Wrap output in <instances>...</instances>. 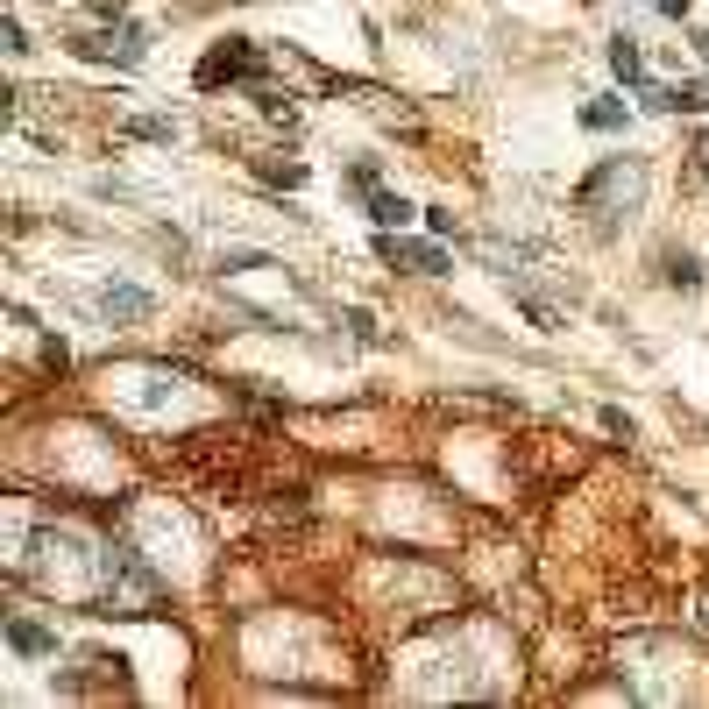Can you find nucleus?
Instances as JSON below:
<instances>
[{"label":"nucleus","instance_id":"obj_4","mask_svg":"<svg viewBox=\"0 0 709 709\" xmlns=\"http://www.w3.org/2000/svg\"><path fill=\"white\" fill-rule=\"evenodd\" d=\"M100 312H107V320H121V327H142L149 312H156V298H149L142 284H107V291H100Z\"/></svg>","mask_w":709,"mask_h":709},{"label":"nucleus","instance_id":"obj_17","mask_svg":"<svg viewBox=\"0 0 709 709\" xmlns=\"http://www.w3.org/2000/svg\"><path fill=\"white\" fill-rule=\"evenodd\" d=\"M653 8H660L667 22H681V15H688V0H653Z\"/></svg>","mask_w":709,"mask_h":709},{"label":"nucleus","instance_id":"obj_5","mask_svg":"<svg viewBox=\"0 0 709 709\" xmlns=\"http://www.w3.org/2000/svg\"><path fill=\"white\" fill-rule=\"evenodd\" d=\"M8 646H15L22 660H50V653H57V632H50V624H36V617H8Z\"/></svg>","mask_w":709,"mask_h":709},{"label":"nucleus","instance_id":"obj_12","mask_svg":"<svg viewBox=\"0 0 709 709\" xmlns=\"http://www.w3.org/2000/svg\"><path fill=\"white\" fill-rule=\"evenodd\" d=\"M263 185H284V192H298V185H305V164H263Z\"/></svg>","mask_w":709,"mask_h":709},{"label":"nucleus","instance_id":"obj_18","mask_svg":"<svg viewBox=\"0 0 709 709\" xmlns=\"http://www.w3.org/2000/svg\"><path fill=\"white\" fill-rule=\"evenodd\" d=\"M128 8V0H93V15H121Z\"/></svg>","mask_w":709,"mask_h":709},{"label":"nucleus","instance_id":"obj_8","mask_svg":"<svg viewBox=\"0 0 709 709\" xmlns=\"http://www.w3.org/2000/svg\"><path fill=\"white\" fill-rule=\"evenodd\" d=\"M660 277H667V284H674V291H695V284H702V263H695V256H688V249H674V256H667V263H660Z\"/></svg>","mask_w":709,"mask_h":709},{"label":"nucleus","instance_id":"obj_1","mask_svg":"<svg viewBox=\"0 0 709 709\" xmlns=\"http://www.w3.org/2000/svg\"><path fill=\"white\" fill-rule=\"evenodd\" d=\"M234 78H263V57H256L242 36H227L220 50L199 57V86H234Z\"/></svg>","mask_w":709,"mask_h":709},{"label":"nucleus","instance_id":"obj_3","mask_svg":"<svg viewBox=\"0 0 709 709\" xmlns=\"http://www.w3.org/2000/svg\"><path fill=\"white\" fill-rule=\"evenodd\" d=\"M376 256L383 263H405V270H419V277H447V249L440 242H405V234H376Z\"/></svg>","mask_w":709,"mask_h":709},{"label":"nucleus","instance_id":"obj_16","mask_svg":"<svg viewBox=\"0 0 709 709\" xmlns=\"http://www.w3.org/2000/svg\"><path fill=\"white\" fill-rule=\"evenodd\" d=\"M348 192H362V199H369V192H376V164H355V171H348Z\"/></svg>","mask_w":709,"mask_h":709},{"label":"nucleus","instance_id":"obj_10","mask_svg":"<svg viewBox=\"0 0 709 709\" xmlns=\"http://www.w3.org/2000/svg\"><path fill=\"white\" fill-rule=\"evenodd\" d=\"M582 128H596V135L624 128V100H589V107H582Z\"/></svg>","mask_w":709,"mask_h":709},{"label":"nucleus","instance_id":"obj_19","mask_svg":"<svg viewBox=\"0 0 709 709\" xmlns=\"http://www.w3.org/2000/svg\"><path fill=\"white\" fill-rule=\"evenodd\" d=\"M695 50H702V57H709V29H695Z\"/></svg>","mask_w":709,"mask_h":709},{"label":"nucleus","instance_id":"obj_6","mask_svg":"<svg viewBox=\"0 0 709 709\" xmlns=\"http://www.w3.org/2000/svg\"><path fill=\"white\" fill-rule=\"evenodd\" d=\"M610 71L624 78V86H646V50H639V36H610Z\"/></svg>","mask_w":709,"mask_h":709},{"label":"nucleus","instance_id":"obj_15","mask_svg":"<svg viewBox=\"0 0 709 709\" xmlns=\"http://www.w3.org/2000/svg\"><path fill=\"white\" fill-rule=\"evenodd\" d=\"M270 256H256V249H234V256H220V270H263Z\"/></svg>","mask_w":709,"mask_h":709},{"label":"nucleus","instance_id":"obj_9","mask_svg":"<svg viewBox=\"0 0 709 709\" xmlns=\"http://www.w3.org/2000/svg\"><path fill=\"white\" fill-rule=\"evenodd\" d=\"M256 107H263V121H298V107H291V93H277V86H263V78H256Z\"/></svg>","mask_w":709,"mask_h":709},{"label":"nucleus","instance_id":"obj_14","mask_svg":"<svg viewBox=\"0 0 709 709\" xmlns=\"http://www.w3.org/2000/svg\"><path fill=\"white\" fill-rule=\"evenodd\" d=\"M0 50H8V57H22V50H29V36H22V22H0Z\"/></svg>","mask_w":709,"mask_h":709},{"label":"nucleus","instance_id":"obj_11","mask_svg":"<svg viewBox=\"0 0 709 709\" xmlns=\"http://www.w3.org/2000/svg\"><path fill=\"white\" fill-rule=\"evenodd\" d=\"M348 327H355V341H362V348H383V327H376V312L348 305Z\"/></svg>","mask_w":709,"mask_h":709},{"label":"nucleus","instance_id":"obj_2","mask_svg":"<svg viewBox=\"0 0 709 709\" xmlns=\"http://www.w3.org/2000/svg\"><path fill=\"white\" fill-rule=\"evenodd\" d=\"M71 50H78V57H93V64H107V57H114V64H121V71H135V64H142V57H149V36H142V29H135V22H121V29H114V36H78V43H71Z\"/></svg>","mask_w":709,"mask_h":709},{"label":"nucleus","instance_id":"obj_13","mask_svg":"<svg viewBox=\"0 0 709 709\" xmlns=\"http://www.w3.org/2000/svg\"><path fill=\"white\" fill-rule=\"evenodd\" d=\"M128 135H135V142H171V121H156V114H142V121H128Z\"/></svg>","mask_w":709,"mask_h":709},{"label":"nucleus","instance_id":"obj_7","mask_svg":"<svg viewBox=\"0 0 709 709\" xmlns=\"http://www.w3.org/2000/svg\"><path fill=\"white\" fill-rule=\"evenodd\" d=\"M412 213H419V206H405V199H398V192H383V185H376V192H369V220H376V227H405V220H412Z\"/></svg>","mask_w":709,"mask_h":709}]
</instances>
